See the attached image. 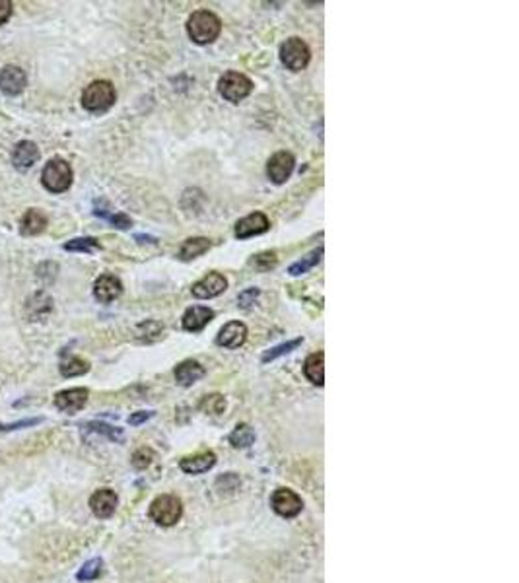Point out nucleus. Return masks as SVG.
Listing matches in <instances>:
<instances>
[{"mask_svg": "<svg viewBox=\"0 0 519 583\" xmlns=\"http://www.w3.org/2000/svg\"><path fill=\"white\" fill-rule=\"evenodd\" d=\"M220 31H222V21L210 10L193 12L187 21L189 37L198 45H207V43L218 39Z\"/></svg>", "mask_w": 519, "mask_h": 583, "instance_id": "nucleus-1", "label": "nucleus"}, {"mask_svg": "<svg viewBox=\"0 0 519 583\" xmlns=\"http://www.w3.org/2000/svg\"><path fill=\"white\" fill-rule=\"evenodd\" d=\"M117 100L113 84L107 80H95L90 86H86L82 92V107L90 113H105L113 107Z\"/></svg>", "mask_w": 519, "mask_h": 583, "instance_id": "nucleus-2", "label": "nucleus"}, {"mask_svg": "<svg viewBox=\"0 0 519 583\" xmlns=\"http://www.w3.org/2000/svg\"><path fill=\"white\" fill-rule=\"evenodd\" d=\"M41 181L47 191L63 193L73 183V167L68 165V162L55 158L51 162H47V165L43 167Z\"/></svg>", "mask_w": 519, "mask_h": 583, "instance_id": "nucleus-3", "label": "nucleus"}, {"mask_svg": "<svg viewBox=\"0 0 519 583\" xmlns=\"http://www.w3.org/2000/svg\"><path fill=\"white\" fill-rule=\"evenodd\" d=\"M181 513H183V506H181V500L171 496V494H164V496H158L156 500L152 501L150 506V517L162 525V527H171L176 525L179 519H181Z\"/></svg>", "mask_w": 519, "mask_h": 583, "instance_id": "nucleus-4", "label": "nucleus"}, {"mask_svg": "<svg viewBox=\"0 0 519 583\" xmlns=\"http://www.w3.org/2000/svg\"><path fill=\"white\" fill-rule=\"evenodd\" d=\"M310 59H312V51L308 43L300 37H290L281 45V61L288 71H303L310 64Z\"/></svg>", "mask_w": 519, "mask_h": 583, "instance_id": "nucleus-5", "label": "nucleus"}, {"mask_svg": "<svg viewBox=\"0 0 519 583\" xmlns=\"http://www.w3.org/2000/svg\"><path fill=\"white\" fill-rule=\"evenodd\" d=\"M218 90L220 95L226 100V102L232 103H239L241 100H245L247 95L253 90V82L245 74L241 72H226L218 82Z\"/></svg>", "mask_w": 519, "mask_h": 583, "instance_id": "nucleus-6", "label": "nucleus"}, {"mask_svg": "<svg viewBox=\"0 0 519 583\" xmlns=\"http://www.w3.org/2000/svg\"><path fill=\"white\" fill-rule=\"evenodd\" d=\"M270 503H272V510L282 517H296L303 508V501H301L300 496L294 490H288V488H279L274 492L272 498H270Z\"/></svg>", "mask_w": 519, "mask_h": 583, "instance_id": "nucleus-7", "label": "nucleus"}, {"mask_svg": "<svg viewBox=\"0 0 519 583\" xmlns=\"http://www.w3.org/2000/svg\"><path fill=\"white\" fill-rule=\"evenodd\" d=\"M296 167V158L290 152H276L267 164V175L272 183H284Z\"/></svg>", "mask_w": 519, "mask_h": 583, "instance_id": "nucleus-8", "label": "nucleus"}, {"mask_svg": "<svg viewBox=\"0 0 519 583\" xmlns=\"http://www.w3.org/2000/svg\"><path fill=\"white\" fill-rule=\"evenodd\" d=\"M228 288V280L224 275L220 272H210L205 278H200L198 282L193 284V296L200 297V299H210V297L220 296L224 290Z\"/></svg>", "mask_w": 519, "mask_h": 583, "instance_id": "nucleus-9", "label": "nucleus"}, {"mask_svg": "<svg viewBox=\"0 0 519 583\" xmlns=\"http://www.w3.org/2000/svg\"><path fill=\"white\" fill-rule=\"evenodd\" d=\"M88 402V389L84 387H74V389H64L61 393H57L55 397V407L63 412L74 414L78 410H82Z\"/></svg>", "mask_w": 519, "mask_h": 583, "instance_id": "nucleus-10", "label": "nucleus"}, {"mask_svg": "<svg viewBox=\"0 0 519 583\" xmlns=\"http://www.w3.org/2000/svg\"><path fill=\"white\" fill-rule=\"evenodd\" d=\"M245 340H247V327L241 321H229V323H226L224 327L220 328L218 337H216V344L228 348V350H236Z\"/></svg>", "mask_w": 519, "mask_h": 583, "instance_id": "nucleus-11", "label": "nucleus"}, {"mask_svg": "<svg viewBox=\"0 0 519 583\" xmlns=\"http://www.w3.org/2000/svg\"><path fill=\"white\" fill-rule=\"evenodd\" d=\"M26 86H28V76L20 66L8 64L0 71V90L6 95H18L23 92Z\"/></svg>", "mask_w": 519, "mask_h": 583, "instance_id": "nucleus-12", "label": "nucleus"}, {"mask_svg": "<svg viewBox=\"0 0 519 583\" xmlns=\"http://www.w3.org/2000/svg\"><path fill=\"white\" fill-rule=\"evenodd\" d=\"M270 228V222L263 212H253V214L241 218L236 224V237L239 239H247V237L261 236Z\"/></svg>", "mask_w": 519, "mask_h": 583, "instance_id": "nucleus-13", "label": "nucleus"}, {"mask_svg": "<svg viewBox=\"0 0 519 583\" xmlns=\"http://www.w3.org/2000/svg\"><path fill=\"white\" fill-rule=\"evenodd\" d=\"M123 294V284L121 280L113 275H102L95 280L94 284V296L97 302L102 304H111L113 299Z\"/></svg>", "mask_w": 519, "mask_h": 583, "instance_id": "nucleus-14", "label": "nucleus"}, {"mask_svg": "<svg viewBox=\"0 0 519 583\" xmlns=\"http://www.w3.org/2000/svg\"><path fill=\"white\" fill-rule=\"evenodd\" d=\"M117 494L109 488H100L94 492V496L90 498V508L94 515H97L100 519H107L111 517L117 510Z\"/></svg>", "mask_w": 519, "mask_h": 583, "instance_id": "nucleus-15", "label": "nucleus"}, {"mask_svg": "<svg viewBox=\"0 0 519 583\" xmlns=\"http://www.w3.org/2000/svg\"><path fill=\"white\" fill-rule=\"evenodd\" d=\"M39 148L37 144L30 142V140H21L14 146V152H12V164L16 165L18 169H30L33 165L37 164L39 160Z\"/></svg>", "mask_w": 519, "mask_h": 583, "instance_id": "nucleus-16", "label": "nucleus"}, {"mask_svg": "<svg viewBox=\"0 0 519 583\" xmlns=\"http://www.w3.org/2000/svg\"><path fill=\"white\" fill-rule=\"evenodd\" d=\"M214 319V311L208 309V307L202 306H193L189 307L187 311L183 313V328L189 331V333H197V331H202L207 327L208 323Z\"/></svg>", "mask_w": 519, "mask_h": 583, "instance_id": "nucleus-17", "label": "nucleus"}, {"mask_svg": "<svg viewBox=\"0 0 519 583\" xmlns=\"http://www.w3.org/2000/svg\"><path fill=\"white\" fill-rule=\"evenodd\" d=\"M216 465V455L212 451H205V453H197L191 455L181 461V471L187 474H202V472L210 471Z\"/></svg>", "mask_w": 519, "mask_h": 583, "instance_id": "nucleus-18", "label": "nucleus"}, {"mask_svg": "<svg viewBox=\"0 0 519 583\" xmlns=\"http://www.w3.org/2000/svg\"><path fill=\"white\" fill-rule=\"evenodd\" d=\"M205 376V368L195 360H185L176 368V381L181 387H191Z\"/></svg>", "mask_w": 519, "mask_h": 583, "instance_id": "nucleus-19", "label": "nucleus"}, {"mask_svg": "<svg viewBox=\"0 0 519 583\" xmlns=\"http://www.w3.org/2000/svg\"><path fill=\"white\" fill-rule=\"evenodd\" d=\"M303 373L305 378L312 381L313 385L321 387L325 383V354L323 352H315L312 356H308L305 364H303Z\"/></svg>", "mask_w": 519, "mask_h": 583, "instance_id": "nucleus-20", "label": "nucleus"}, {"mask_svg": "<svg viewBox=\"0 0 519 583\" xmlns=\"http://www.w3.org/2000/svg\"><path fill=\"white\" fill-rule=\"evenodd\" d=\"M45 228H47V216L43 214L41 210H37V208L28 210L23 214V218H21L20 230L23 236H39Z\"/></svg>", "mask_w": 519, "mask_h": 583, "instance_id": "nucleus-21", "label": "nucleus"}, {"mask_svg": "<svg viewBox=\"0 0 519 583\" xmlns=\"http://www.w3.org/2000/svg\"><path fill=\"white\" fill-rule=\"evenodd\" d=\"M208 249H210V241L207 237H191L187 241H183V246L179 249V259L191 261V259H197L202 253H207Z\"/></svg>", "mask_w": 519, "mask_h": 583, "instance_id": "nucleus-22", "label": "nucleus"}, {"mask_svg": "<svg viewBox=\"0 0 519 583\" xmlns=\"http://www.w3.org/2000/svg\"><path fill=\"white\" fill-rule=\"evenodd\" d=\"M321 257H323V247H317V249L312 251L310 255L301 257L300 261H296L294 265H290L288 272H290L292 277H300V275L308 272L310 268H313V266L317 265V263L321 261Z\"/></svg>", "mask_w": 519, "mask_h": 583, "instance_id": "nucleus-23", "label": "nucleus"}, {"mask_svg": "<svg viewBox=\"0 0 519 583\" xmlns=\"http://www.w3.org/2000/svg\"><path fill=\"white\" fill-rule=\"evenodd\" d=\"M162 333H164V325L160 321H146L136 327V338L140 342H154L162 337Z\"/></svg>", "mask_w": 519, "mask_h": 583, "instance_id": "nucleus-24", "label": "nucleus"}, {"mask_svg": "<svg viewBox=\"0 0 519 583\" xmlns=\"http://www.w3.org/2000/svg\"><path fill=\"white\" fill-rule=\"evenodd\" d=\"M229 441H232L234 447L245 450L255 441V432L251 430V426H247V424H239L238 428L229 434Z\"/></svg>", "mask_w": 519, "mask_h": 583, "instance_id": "nucleus-25", "label": "nucleus"}, {"mask_svg": "<svg viewBox=\"0 0 519 583\" xmlns=\"http://www.w3.org/2000/svg\"><path fill=\"white\" fill-rule=\"evenodd\" d=\"M88 369H90V364L86 360L74 358V356L61 364V373L64 378H78V376L88 373Z\"/></svg>", "mask_w": 519, "mask_h": 583, "instance_id": "nucleus-26", "label": "nucleus"}, {"mask_svg": "<svg viewBox=\"0 0 519 583\" xmlns=\"http://www.w3.org/2000/svg\"><path fill=\"white\" fill-rule=\"evenodd\" d=\"M279 263V257L274 251H263L259 255H253V259L249 261V265L259 270V272H269L270 268H274Z\"/></svg>", "mask_w": 519, "mask_h": 583, "instance_id": "nucleus-27", "label": "nucleus"}, {"mask_svg": "<svg viewBox=\"0 0 519 583\" xmlns=\"http://www.w3.org/2000/svg\"><path fill=\"white\" fill-rule=\"evenodd\" d=\"M100 241L94 237H76L64 243L66 251H78V253H92L95 249H100Z\"/></svg>", "mask_w": 519, "mask_h": 583, "instance_id": "nucleus-28", "label": "nucleus"}, {"mask_svg": "<svg viewBox=\"0 0 519 583\" xmlns=\"http://www.w3.org/2000/svg\"><path fill=\"white\" fill-rule=\"evenodd\" d=\"M102 566H104V562H102L100 558L88 560V562L80 568V572L76 573V577H78L80 582H92V580H95V577L102 573Z\"/></svg>", "mask_w": 519, "mask_h": 583, "instance_id": "nucleus-29", "label": "nucleus"}, {"mask_svg": "<svg viewBox=\"0 0 519 583\" xmlns=\"http://www.w3.org/2000/svg\"><path fill=\"white\" fill-rule=\"evenodd\" d=\"M300 344H301V338H294V340H290V342H282V344H279V346L270 348L269 352H265L263 362H270V360L281 358V356H284V354L292 352L294 348L300 346Z\"/></svg>", "mask_w": 519, "mask_h": 583, "instance_id": "nucleus-30", "label": "nucleus"}, {"mask_svg": "<svg viewBox=\"0 0 519 583\" xmlns=\"http://www.w3.org/2000/svg\"><path fill=\"white\" fill-rule=\"evenodd\" d=\"M95 214L105 218L109 224H113L115 228H119V230H129V228L133 225V220H131L126 214H121V212H117V214H109V212H95Z\"/></svg>", "mask_w": 519, "mask_h": 583, "instance_id": "nucleus-31", "label": "nucleus"}, {"mask_svg": "<svg viewBox=\"0 0 519 583\" xmlns=\"http://www.w3.org/2000/svg\"><path fill=\"white\" fill-rule=\"evenodd\" d=\"M202 409L207 410V414H220L226 409V402H224V399L220 395H210V397L202 400Z\"/></svg>", "mask_w": 519, "mask_h": 583, "instance_id": "nucleus-32", "label": "nucleus"}, {"mask_svg": "<svg viewBox=\"0 0 519 583\" xmlns=\"http://www.w3.org/2000/svg\"><path fill=\"white\" fill-rule=\"evenodd\" d=\"M152 459H154V453H152V450H146V447H142V450L135 451V455H133V467L138 469V471H142V469H146V467L152 463Z\"/></svg>", "mask_w": 519, "mask_h": 583, "instance_id": "nucleus-33", "label": "nucleus"}, {"mask_svg": "<svg viewBox=\"0 0 519 583\" xmlns=\"http://www.w3.org/2000/svg\"><path fill=\"white\" fill-rule=\"evenodd\" d=\"M259 297V288H247L245 292H241L238 296V306L247 309L255 304V299Z\"/></svg>", "mask_w": 519, "mask_h": 583, "instance_id": "nucleus-34", "label": "nucleus"}, {"mask_svg": "<svg viewBox=\"0 0 519 583\" xmlns=\"http://www.w3.org/2000/svg\"><path fill=\"white\" fill-rule=\"evenodd\" d=\"M90 428L95 432H102V434H105L107 438H111V440H123V432L117 430V428H113V426H107V424H97V422H94V424H90Z\"/></svg>", "mask_w": 519, "mask_h": 583, "instance_id": "nucleus-35", "label": "nucleus"}, {"mask_svg": "<svg viewBox=\"0 0 519 583\" xmlns=\"http://www.w3.org/2000/svg\"><path fill=\"white\" fill-rule=\"evenodd\" d=\"M39 422H41V418H26L16 422V424H0V430H20V428H26V426H35Z\"/></svg>", "mask_w": 519, "mask_h": 583, "instance_id": "nucleus-36", "label": "nucleus"}, {"mask_svg": "<svg viewBox=\"0 0 519 583\" xmlns=\"http://www.w3.org/2000/svg\"><path fill=\"white\" fill-rule=\"evenodd\" d=\"M12 16V2L10 0H0V26L6 24Z\"/></svg>", "mask_w": 519, "mask_h": 583, "instance_id": "nucleus-37", "label": "nucleus"}, {"mask_svg": "<svg viewBox=\"0 0 519 583\" xmlns=\"http://www.w3.org/2000/svg\"><path fill=\"white\" fill-rule=\"evenodd\" d=\"M150 416H152V412H136L133 416H129V424H131V426H138V424L146 422Z\"/></svg>", "mask_w": 519, "mask_h": 583, "instance_id": "nucleus-38", "label": "nucleus"}]
</instances>
